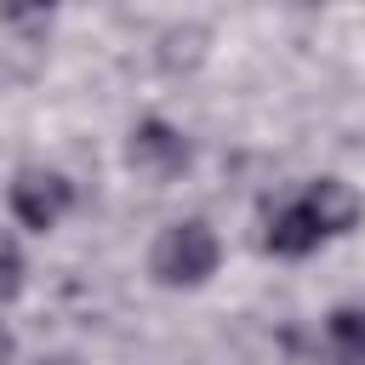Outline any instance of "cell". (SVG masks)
Listing matches in <instances>:
<instances>
[{"label": "cell", "instance_id": "6da1fadb", "mask_svg": "<svg viewBox=\"0 0 365 365\" xmlns=\"http://www.w3.org/2000/svg\"><path fill=\"white\" fill-rule=\"evenodd\" d=\"M359 217H365V200H359L342 177H319V182H308L291 205H279V211L268 217L262 245H268L274 257H302V251H314L319 240L348 234Z\"/></svg>", "mask_w": 365, "mask_h": 365}, {"label": "cell", "instance_id": "7a4b0ae2", "mask_svg": "<svg viewBox=\"0 0 365 365\" xmlns=\"http://www.w3.org/2000/svg\"><path fill=\"white\" fill-rule=\"evenodd\" d=\"M217 257H222L217 234H211L200 217H188V222H171V228L154 240L148 268H154L160 285H205V279L217 274Z\"/></svg>", "mask_w": 365, "mask_h": 365}, {"label": "cell", "instance_id": "3957f363", "mask_svg": "<svg viewBox=\"0 0 365 365\" xmlns=\"http://www.w3.org/2000/svg\"><path fill=\"white\" fill-rule=\"evenodd\" d=\"M68 205H74V182H68V177L40 171V165L17 171V182H11V211H17L23 228H40V234H46V228L63 222Z\"/></svg>", "mask_w": 365, "mask_h": 365}, {"label": "cell", "instance_id": "277c9868", "mask_svg": "<svg viewBox=\"0 0 365 365\" xmlns=\"http://www.w3.org/2000/svg\"><path fill=\"white\" fill-rule=\"evenodd\" d=\"M125 154H131V165L143 171V177H177L182 165H188V137L177 131V125H165V120H143L137 131H131V143H125Z\"/></svg>", "mask_w": 365, "mask_h": 365}, {"label": "cell", "instance_id": "5b68a950", "mask_svg": "<svg viewBox=\"0 0 365 365\" xmlns=\"http://www.w3.org/2000/svg\"><path fill=\"white\" fill-rule=\"evenodd\" d=\"M325 348L336 365H365V308H336L325 319Z\"/></svg>", "mask_w": 365, "mask_h": 365}, {"label": "cell", "instance_id": "8992f818", "mask_svg": "<svg viewBox=\"0 0 365 365\" xmlns=\"http://www.w3.org/2000/svg\"><path fill=\"white\" fill-rule=\"evenodd\" d=\"M17 291H23V251H17L11 234H0V302L17 297Z\"/></svg>", "mask_w": 365, "mask_h": 365}, {"label": "cell", "instance_id": "52a82bcc", "mask_svg": "<svg viewBox=\"0 0 365 365\" xmlns=\"http://www.w3.org/2000/svg\"><path fill=\"white\" fill-rule=\"evenodd\" d=\"M57 0H0V11L6 17H40V11H51Z\"/></svg>", "mask_w": 365, "mask_h": 365}, {"label": "cell", "instance_id": "ba28073f", "mask_svg": "<svg viewBox=\"0 0 365 365\" xmlns=\"http://www.w3.org/2000/svg\"><path fill=\"white\" fill-rule=\"evenodd\" d=\"M6 359H11V331L0 325V365H6Z\"/></svg>", "mask_w": 365, "mask_h": 365}, {"label": "cell", "instance_id": "9c48e42d", "mask_svg": "<svg viewBox=\"0 0 365 365\" xmlns=\"http://www.w3.org/2000/svg\"><path fill=\"white\" fill-rule=\"evenodd\" d=\"M40 365H74V359H68V354H57V359H40Z\"/></svg>", "mask_w": 365, "mask_h": 365}]
</instances>
